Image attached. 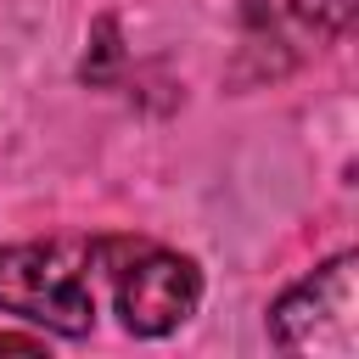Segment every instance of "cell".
I'll list each match as a JSON object with an SVG mask.
<instances>
[{"label":"cell","mask_w":359,"mask_h":359,"mask_svg":"<svg viewBox=\"0 0 359 359\" xmlns=\"http://www.w3.org/2000/svg\"><path fill=\"white\" fill-rule=\"evenodd\" d=\"M118 236H45L0 247V314L56 337H84L107 303Z\"/></svg>","instance_id":"1"},{"label":"cell","mask_w":359,"mask_h":359,"mask_svg":"<svg viewBox=\"0 0 359 359\" xmlns=\"http://www.w3.org/2000/svg\"><path fill=\"white\" fill-rule=\"evenodd\" d=\"M107 303L123 320V331H135V337H168V331H180L196 314V303H202V269L185 252L118 236Z\"/></svg>","instance_id":"2"},{"label":"cell","mask_w":359,"mask_h":359,"mask_svg":"<svg viewBox=\"0 0 359 359\" xmlns=\"http://www.w3.org/2000/svg\"><path fill=\"white\" fill-rule=\"evenodd\" d=\"M269 337L286 353L353 359L359 353V258L337 252L297 286H286L269 309Z\"/></svg>","instance_id":"3"},{"label":"cell","mask_w":359,"mask_h":359,"mask_svg":"<svg viewBox=\"0 0 359 359\" xmlns=\"http://www.w3.org/2000/svg\"><path fill=\"white\" fill-rule=\"evenodd\" d=\"M353 17V0H241V45L264 56V73L331 45Z\"/></svg>","instance_id":"4"},{"label":"cell","mask_w":359,"mask_h":359,"mask_svg":"<svg viewBox=\"0 0 359 359\" xmlns=\"http://www.w3.org/2000/svg\"><path fill=\"white\" fill-rule=\"evenodd\" d=\"M112 62H118V22L101 17V22H95V62L84 56V79H107Z\"/></svg>","instance_id":"5"},{"label":"cell","mask_w":359,"mask_h":359,"mask_svg":"<svg viewBox=\"0 0 359 359\" xmlns=\"http://www.w3.org/2000/svg\"><path fill=\"white\" fill-rule=\"evenodd\" d=\"M17 348H22V353H39L45 342H39V337H0V353H17Z\"/></svg>","instance_id":"6"}]
</instances>
